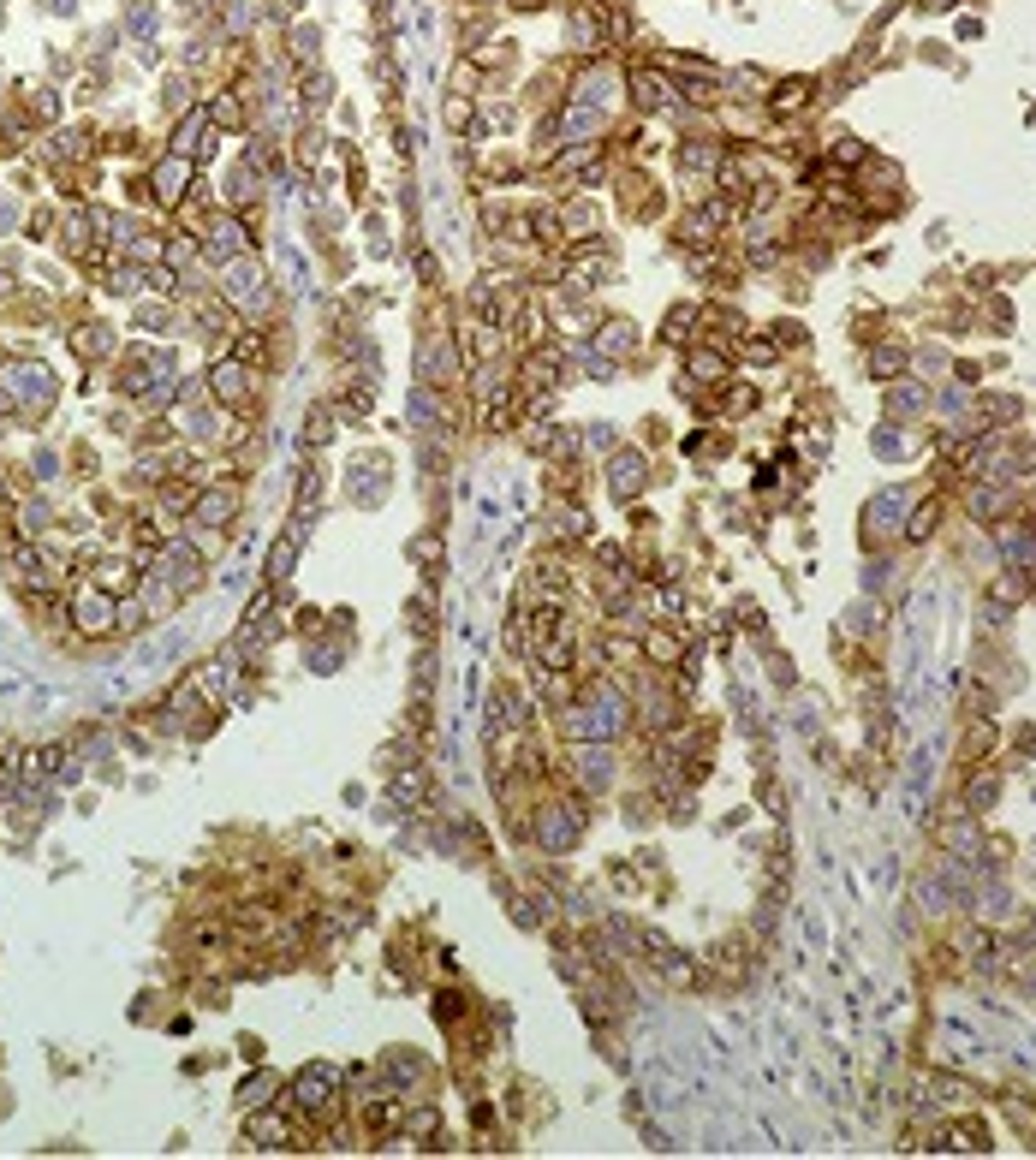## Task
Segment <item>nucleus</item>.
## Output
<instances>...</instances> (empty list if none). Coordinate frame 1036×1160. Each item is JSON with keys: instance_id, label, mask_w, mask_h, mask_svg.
I'll use <instances>...</instances> for the list:
<instances>
[{"instance_id": "6", "label": "nucleus", "mask_w": 1036, "mask_h": 1160, "mask_svg": "<svg viewBox=\"0 0 1036 1160\" xmlns=\"http://www.w3.org/2000/svg\"><path fill=\"white\" fill-rule=\"evenodd\" d=\"M203 131H209V114H191V119L179 125V137H173V155H197V149H203V143H197Z\"/></svg>"}, {"instance_id": "7", "label": "nucleus", "mask_w": 1036, "mask_h": 1160, "mask_svg": "<svg viewBox=\"0 0 1036 1160\" xmlns=\"http://www.w3.org/2000/svg\"><path fill=\"white\" fill-rule=\"evenodd\" d=\"M251 1131H257V1142H262V1148H280V1142H286V1125H274V1119H257Z\"/></svg>"}, {"instance_id": "4", "label": "nucleus", "mask_w": 1036, "mask_h": 1160, "mask_svg": "<svg viewBox=\"0 0 1036 1160\" xmlns=\"http://www.w3.org/2000/svg\"><path fill=\"white\" fill-rule=\"evenodd\" d=\"M108 613H114V601H108L102 589H96V595H78V626H84V631H108V626H114Z\"/></svg>"}, {"instance_id": "5", "label": "nucleus", "mask_w": 1036, "mask_h": 1160, "mask_svg": "<svg viewBox=\"0 0 1036 1160\" xmlns=\"http://www.w3.org/2000/svg\"><path fill=\"white\" fill-rule=\"evenodd\" d=\"M185 179H191V167H185V155H173V162H162V173H156V191H162V197L173 203Z\"/></svg>"}, {"instance_id": "2", "label": "nucleus", "mask_w": 1036, "mask_h": 1160, "mask_svg": "<svg viewBox=\"0 0 1036 1160\" xmlns=\"http://www.w3.org/2000/svg\"><path fill=\"white\" fill-rule=\"evenodd\" d=\"M214 399H251V375L239 363H214Z\"/></svg>"}, {"instance_id": "1", "label": "nucleus", "mask_w": 1036, "mask_h": 1160, "mask_svg": "<svg viewBox=\"0 0 1036 1160\" xmlns=\"http://www.w3.org/2000/svg\"><path fill=\"white\" fill-rule=\"evenodd\" d=\"M299 1101H305L310 1113H322V1107L334 1113V1077H328L322 1065H310V1071L299 1077Z\"/></svg>"}, {"instance_id": "3", "label": "nucleus", "mask_w": 1036, "mask_h": 1160, "mask_svg": "<svg viewBox=\"0 0 1036 1160\" xmlns=\"http://www.w3.org/2000/svg\"><path fill=\"white\" fill-rule=\"evenodd\" d=\"M162 583L191 589V583H197V554H191V548H167V560H162Z\"/></svg>"}]
</instances>
